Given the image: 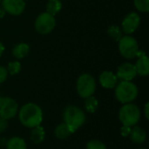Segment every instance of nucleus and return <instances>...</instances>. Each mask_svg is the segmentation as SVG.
Instances as JSON below:
<instances>
[{
	"instance_id": "7ed1b4c3",
	"label": "nucleus",
	"mask_w": 149,
	"mask_h": 149,
	"mask_svg": "<svg viewBox=\"0 0 149 149\" xmlns=\"http://www.w3.org/2000/svg\"><path fill=\"white\" fill-rule=\"evenodd\" d=\"M138 96V88L131 81H121L116 85L115 97L122 104L132 103Z\"/></svg>"
},
{
	"instance_id": "ddd939ff",
	"label": "nucleus",
	"mask_w": 149,
	"mask_h": 149,
	"mask_svg": "<svg viewBox=\"0 0 149 149\" xmlns=\"http://www.w3.org/2000/svg\"><path fill=\"white\" fill-rule=\"evenodd\" d=\"M129 137L134 143L142 144L147 140V133L142 127L135 125L133 127V128H131Z\"/></svg>"
},
{
	"instance_id": "9b49d317",
	"label": "nucleus",
	"mask_w": 149,
	"mask_h": 149,
	"mask_svg": "<svg viewBox=\"0 0 149 149\" xmlns=\"http://www.w3.org/2000/svg\"><path fill=\"white\" fill-rule=\"evenodd\" d=\"M117 78L122 81H131L137 76L134 65L131 63H124L118 67Z\"/></svg>"
},
{
	"instance_id": "dca6fc26",
	"label": "nucleus",
	"mask_w": 149,
	"mask_h": 149,
	"mask_svg": "<svg viewBox=\"0 0 149 149\" xmlns=\"http://www.w3.org/2000/svg\"><path fill=\"white\" fill-rule=\"evenodd\" d=\"M45 138V133L41 126H38L31 128L30 134V140L34 144H41L44 141Z\"/></svg>"
},
{
	"instance_id": "cd10ccee",
	"label": "nucleus",
	"mask_w": 149,
	"mask_h": 149,
	"mask_svg": "<svg viewBox=\"0 0 149 149\" xmlns=\"http://www.w3.org/2000/svg\"><path fill=\"white\" fill-rule=\"evenodd\" d=\"M144 114H145V117L146 119L148 120L149 118V103H146L145 105V107H144Z\"/></svg>"
},
{
	"instance_id": "4468645a",
	"label": "nucleus",
	"mask_w": 149,
	"mask_h": 149,
	"mask_svg": "<svg viewBox=\"0 0 149 149\" xmlns=\"http://www.w3.org/2000/svg\"><path fill=\"white\" fill-rule=\"evenodd\" d=\"M134 66L137 74L141 76H148L149 73V59L147 55L139 58Z\"/></svg>"
},
{
	"instance_id": "f257e3e1",
	"label": "nucleus",
	"mask_w": 149,
	"mask_h": 149,
	"mask_svg": "<svg viewBox=\"0 0 149 149\" xmlns=\"http://www.w3.org/2000/svg\"><path fill=\"white\" fill-rule=\"evenodd\" d=\"M18 118L24 127L31 129L35 127L40 126L43 120V113L37 104L27 103L20 108Z\"/></svg>"
},
{
	"instance_id": "b1692460",
	"label": "nucleus",
	"mask_w": 149,
	"mask_h": 149,
	"mask_svg": "<svg viewBox=\"0 0 149 149\" xmlns=\"http://www.w3.org/2000/svg\"><path fill=\"white\" fill-rule=\"evenodd\" d=\"M86 149H107V146L100 141L92 140L86 144Z\"/></svg>"
},
{
	"instance_id": "c756f323",
	"label": "nucleus",
	"mask_w": 149,
	"mask_h": 149,
	"mask_svg": "<svg viewBox=\"0 0 149 149\" xmlns=\"http://www.w3.org/2000/svg\"><path fill=\"white\" fill-rule=\"evenodd\" d=\"M4 15H5V11H4V10L3 9V7H0V18L3 17H4Z\"/></svg>"
},
{
	"instance_id": "1a4fd4ad",
	"label": "nucleus",
	"mask_w": 149,
	"mask_h": 149,
	"mask_svg": "<svg viewBox=\"0 0 149 149\" xmlns=\"http://www.w3.org/2000/svg\"><path fill=\"white\" fill-rule=\"evenodd\" d=\"M2 7L5 12L13 16H18L24 10L25 3L24 0H3Z\"/></svg>"
},
{
	"instance_id": "393cba45",
	"label": "nucleus",
	"mask_w": 149,
	"mask_h": 149,
	"mask_svg": "<svg viewBox=\"0 0 149 149\" xmlns=\"http://www.w3.org/2000/svg\"><path fill=\"white\" fill-rule=\"evenodd\" d=\"M8 77V72L7 69L3 66H0V84L4 82Z\"/></svg>"
},
{
	"instance_id": "bb28decb",
	"label": "nucleus",
	"mask_w": 149,
	"mask_h": 149,
	"mask_svg": "<svg viewBox=\"0 0 149 149\" xmlns=\"http://www.w3.org/2000/svg\"><path fill=\"white\" fill-rule=\"evenodd\" d=\"M130 131H131V127H127V126H123L121 127V129H120V133H121V135L123 137L129 136Z\"/></svg>"
},
{
	"instance_id": "4be33fe9",
	"label": "nucleus",
	"mask_w": 149,
	"mask_h": 149,
	"mask_svg": "<svg viewBox=\"0 0 149 149\" xmlns=\"http://www.w3.org/2000/svg\"><path fill=\"white\" fill-rule=\"evenodd\" d=\"M20 70H21V65H20L19 62L13 61V62H10V63L8 64L7 72L10 75H16L17 73H19Z\"/></svg>"
},
{
	"instance_id": "9d476101",
	"label": "nucleus",
	"mask_w": 149,
	"mask_h": 149,
	"mask_svg": "<svg viewBox=\"0 0 149 149\" xmlns=\"http://www.w3.org/2000/svg\"><path fill=\"white\" fill-rule=\"evenodd\" d=\"M141 23L140 16L135 12H131L126 16L122 21V31L126 34H131L134 32L139 27Z\"/></svg>"
},
{
	"instance_id": "6ab92c4d",
	"label": "nucleus",
	"mask_w": 149,
	"mask_h": 149,
	"mask_svg": "<svg viewBox=\"0 0 149 149\" xmlns=\"http://www.w3.org/2000/svg\"><path fill=\"white\" fill-rule=\"evenodd\" d=\"M62 8V3L60 0H49L46 4V12L55 16L58 12L60 11Z\"/></svg>"
},
{
	"instance_id": "473e14b6",
	"label": "nucleus",
	"mask_w": 149,
	"mask_h": 149,
	"mask_svg": "<svg viewBox=\"0 0 149 149\" xmlns=\"http://www.w3.org/2000/svg\"><path fill=\"white\" fill-rule=\"evenodd\" d=\"M0 2H1V0H0Z\"/></svg>"
},
{
	"instance_id": "f3484780",
	"label": "nucleus",
	"mask_w": 149,
	"mask_h": 149,
	"mask_svg": "<svg viewBox=\"0 0 149 149\" xmlns=\"http://www.w3.org/2000/svg\"><path fill=\"white\" fill-rule=\"evenodd\" d=\"M6 149H27V145L24 139L16 136L6 142Z\"/></svg>"
},
{
	"instance_id": "7c9ffc66",
	"label": "nucleus",
	"mask_w": 149,
	"mask_h": 149,
	"mask_svg": "<svg viewBox=\"0 0 149 149\" xmlns=\"http://www.w3.org/2000/svg\"><path fill=\"white\" fill-rule=\"evenodd\" d=\"M3 51H4V46H3V44L0 42V56L3 54Z\"/></svg>"
},
{
	"instance_id": "20e7f679",
	"label": "nucleus",
	"mask_w": 149,
	"mask_h": 149,
	"mask_svg": "<svg viewBox=\"0 0 149 149\" xmlns=\"http://www.w3.org/2000/svg\"><path fill=\"white\" fill-rule=\"evenodd\" d=\"M141 110L138 106L133 103L124 104V106L120 109L119 119L123 126L134 127L135 126L141 119Z\"/></svg>"
},
{
	"instance_id": "2f4dec72",
	"label": "nucleus",
	"mask_w": 149,
	"mask_h": 149,
	"mask_svg": "<svg viewBox=\"0 0 149 149\" xmlns=\"http://www.w3.org/2000/svg\"><path fill=\"white\" fill-rule=\"evenodd\" d=\"M140 149H146V148H140Z\"/></svg>"
},
{
	"instance_id": "f03ea898",
	"label": "nucleus",
	"mask_w": 149,
	"mask_h": 149,
	"mask_svg": "<svg viewBox=\"0 0 149 149\" xmlns=\"http://www.w3.org/2000/svg\"><path fill=\"white\" fill-rule=\"evenodd\" d=\"M63 118L64 122L73 132L81 127L86 122V114L84 111L73 105H70L65 108Z\"/></svg>"
},
{
	"instance_id": "a878e982",
	"label": "nucleus",
	"mask_w": 149,
	"mask_h": 149,
	"mask_svg": "<svg viewBox=\"0 0 149 149\" xmlns=\"http://www.w3.org/2000/svg\"><path fill=\"white\" fill-rule=\"evenodd\" d=\"M8 126H9V124H8V120L0 118V134L3 133V132L7 129Z\"/></svg>"
},
{
	"instance_id": "a211bd4d",
	"label": "nucleus",
	"mask_w": 149,
	"mask_h": 149,
	"mask_svg": "<svg viewBox=\"0 0 149 149\" xmlns=\"http://www.w3.org/2000/svg\"><path fill=\"white\" fill-rule=\"evenodd\" d=\"M30 51V46L25 44V43H20L18 45H17L12 51L13 56L17 58H24L25 56H27V54L29 53Z\"/></svg>"
},
{
	"instance_id": "0eeeda50",
	"label": "nucleus",
	"mask_w": 149,
	"mask_h": 149,
	"mask_svg": "<svg viewBox=\"0 0 149 149\" xmlns=\"http://www.w3.org/2000/svg\"><path fill=\"white\" fill-rule=\"evenodd\" d=\"M56 25V19L54 16L48 12L41 13L35 21V28L40 34L50 33Z\"/></svg>"
},
{
	"instance_id": "423d86ee",
	"label": "nucleus",
	"mask_w": 149,
	"mask_h": 149,
	"mask_svg": "<svg viewBox=\"0 0 149 149\" xmlns=\"http://www.w3.org/2000/svg\"><path fill=\"white\" fill-rule=\"evenodd\" d=\"M119 51L126 58L131 59L136 57L139 51V45L136 39L129 35L122 37L119 40Z\"/></svg>"
},
{
	"instance_id": "5701e85b",
	"label": "nucleus",
	"mask_w": 149,
	"mask_h": 149,
	"mask_svg": "<svg viewBox=\"0 0 149 149\" xmlns=\"http://www.w3.org/2000/svg\"><path fill=\"white\" fill-rule=\"evenodd\" d=\"M134 6L141 12H148L149 10V0H134Z\"/></svg>"
},
{
	"instance_id": "2eb2a0df",
	"label": "nucleus",
	"mask_w": 149,
	"mask_h": 149,
	"mask_svg": "<svg viewBox=\"0 0 149 149\" xmlns=\"http://www.w3.org/2000/svg\"><path fill=\"white\" fill-rule=\"evenodd\" d=\"M73 133L74 132L65 122H63V123L59 124L58 126H57L55 130H54L55 136L59 140H65L69 136H71Z\"/></svg>"
},
{
	"instance_id": "f8f14e48",
	"label": "nucleus",
	"mask_w": 149,
	"mask_h": 149,
	"mask_svg": "<svg viewBox=\"0 0 149 149\" xmlns=\"http://www.w3.org/2000/svg\"><path fill=\"white\" fill-rule=\"evenodd\" d=\"M100 83L104 88L112 89L116 86L118 83V78L112 72L105 71L100 76Z\"/></svg>"
},
{
	"instance_id": "c85d7f7f",
	"label": "nucleus",
	"mask_w": 149,
	"mask_h": 149,
	"mask_svg": "<svg viewBox=\"0 0 149 149\" xmlns=\"http://www.w3.org/2000/svg\"><path fill=\"white\" fill-rule=\"evenodd\" d=\"M144 56H146L145 52H144V51H141V50H139V51H138V52H137V54H136V57H138V58H141V57H144Z\"/></svg>"
},
{
	"instance_id": "6e6552de",
	"label": "nucleus",
	"mask_w": 149,
	"mask_h": 149,
	"mask_svg": "<svg viewBox=\"0 0 149 149\" xmlns=\"http://www.w3.org/2000/svg\"><path fill=\"white\" fill-rule=\"evenodd\" d=\"M18 112L17 103L10 97H0V118L10 120Z\"/></svg>"
},
{
	"instance_id": "39448f33",
	"label": "nucleus",
	"mask_w": 149,
	"mask_h": 149,
	"mask_svg": "<svg viewBox=\"0 0 149 149\" xmlns=\"http://www.w3.org/2000/svg\"><path fill=\"white\" fill-rule=\"evenodd\" d=\"M77 93L81 98H88L93 96L95 89L96 83L94 78L88 73H84L80 75L77 80Z\"/></svg>"
},
{
	"instance_id": "aec40b11",
	"label": "nucleus",
	"mask_w": 149,
	"mask_h": 149,
	"mask_svg": "<svg viewBox=\"0 0 149 149\" xmlns=\"http://www.w3.org/2000/svg\"><path fill=\"white\" fill-rule=\"evenodd\" d=\"M98 107H99V101L95 97L90 96L88 98H86L85 108L88 113H95L97 111Z\"/></svg>"
},
{
	"instance_id": "412c9836",
	"label": "nucleus",
	"mask_w": 149,
	"mask_h": 149,
	"mask_svg": "<svg viewBox=\"0 0 149 149\" xmlns=\"http://www.w3.org/2000/svg\"><path fill=\"white\" fill-rule=\"evenodd\" d=\"M107 34L115 41L119 42V40L123 37L121 30L117 25H111L107 28Z\"/></svg>"
}]
</instances>
